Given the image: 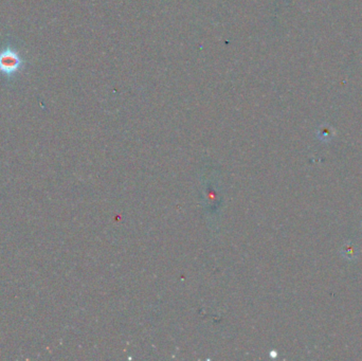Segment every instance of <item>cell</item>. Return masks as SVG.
Wrapping results in <instances>:
<instances>
[{
  "mask_svg": "<svg viewBox=\"0 0 362 361\" xmlns=\"http://www.w3.org/2000/svg\"><path fill=\"white\" fill-rule=\"evenodd\" d=\"M25 67V59L12 46L0 49V74L7 80H13Z\"/></svg>",
  "mask_w": 362,
  "mask_h": 361,
  "instance_id": "1",
  "label": "cell"
},
{
  "mask_svg": "<svg viewBox=\"0 0 362 361\" xmlns=\"http://www.w3.org/2000/svg\"><path fill=\"white\" fill-rule=\"evenodd\" d=\"M341 252H342L343 257L346 260H349V261L356 260L357 256H358V250H357L356 246L354 244H352V243L344 244L342 249H341Z\"/></svg>",
  "mask_w": 362,
  "mask_h": 361,
  "instance_id": "2",
  "label": "cell"
}]
</instances>
